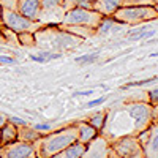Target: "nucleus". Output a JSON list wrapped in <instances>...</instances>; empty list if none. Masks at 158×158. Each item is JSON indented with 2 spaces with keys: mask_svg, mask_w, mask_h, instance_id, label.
<instances>
[{
  "mask_svg": "<svg viewBox=\"0 0 158 158\" xmlns=\"http://www.w3.org/2000/svg\"><path fill=\"white\" fill-rule=\"evenodd\" d=\"M77 142V127L76 123L65 127L62 130L52 131V133L43 135L40 139L33 142V147L38 158H51L52 155L59 153L60 150L67 149L71 144Z\"/></svg>",
  "mask_w": 158,
  "mask_h": 158,
  "instance_id": "nucleus-1",
  "label": "nucleus"
},
{
  "mask_svg": "<svg viewBox=\"0 0 158 158\" xmlns=\"http://www.w3.org/2000/svg\"><path fill=\"white\" fill-rule=\"evenodd\" d=\"M111 18L120 24L138 25L142 22L158 19V11L155 10V6H138V5L127 6V5H122Z\"/></svg>",
  "mask_w": 158,
  "mask_h": 158,
  "instance_id": "nucleus-2",
  "label": "nucleus"
},
{
  "mask_svg": "<svg viewBox=\"0 0 158 158\" xmlns=\"http://www.w3.org/2000/svg\"><path fill=\"white\" fill-rule=\"evenodd\" d=\"M125 112L133 122V133H131L133 136L147 130L153 122V106L150 103H146V101L130 103L125 106Z\"/></svg>",
  "mask_w": 158,
  "mask_h": 158,
  "instance_id": "nucleus-3",
  "label": "nucleus"
},
{
  "mask_svg": "<svg viewBox=\"0 0 158 158\" xmlns=\"http://www.w3.org/2000/svg\"><path fill=\"white\" fill-rule=\"evenodd\" d=\"M103 15H100L95 10L89 8H71L65 13V16L59 25H85V27L98 29L100 22L103 21Z\"/></svg>",
  "mask_w": 158,
  "mask_h": 158,
  "instance_id": "nucleus-4",
  "label": "nucleus"
},
{
  "mask_svg": "<svg viewBox=\"0 0 158 158\" xmlns=\"http://www.w3.org/2000/svg\"><path fill=\"white\" fill-rule=\"evenodd\" d=\"M2 24L5 27H8L10 30L16 32V33H22V32H32L35 33L36 30H40L43 27L41 22L38 21H32L29 18L22 16L19 11L15 10H3L2 8Z\"/></svg>",
  "mask_w": 158,
  "mask_h": 158,
  "instance_id": "nucleus-5",
  "label": "nucleus"
},
{
  "mask_svg": "<svg viewBox=\"0 0 158 158\" xmlns=\"http://www.w3.org/2000/svg\"><path fill=\"white\" fill-rule=\"evenodd\" d=\"M111 147L117 153L118 158H146L138 138L133 136V135H127V136H120L117 139H112Z\"/></svg>",
  "mask_w": 158,
  "mask_h": 158,
  "instance_id": "nucleus-6",
  "label": "nucleus"
},
{
  "mask_svg": "<svg viewBox=\"0 0 158 158\" xmlns=\"http://www.w3.org/2000/svg\"><path fill=\"white\" fill-rule=\"evenodd\" d=\"M67 11L65 0H41L40 22L43 25H59Z\"/></svg>",
  "mask_w": 158,
  "mask_h": 158,
  "instance_id": "nucleus-7",
  "label": "nucleus"
},
{
  "mask_svg": "<svg viewBox=\"0 0 158 158\" xmlns=\"http://www.w3.org/2000/svg\"><path fill=\"white\" fill-rule=\"evenodd\" d=\"M146 158H158V122H152V125L136 135Z\"/></svg>",
  "mask_w": 158,
  "mask_h": 158,
  "instance_id": "nucleus-8",
  "label": "nucleus"
},
{
  "mask_svg": "<svg viewBox=\"0 0 158 158\" xmlns=\"http://www.w3.org/2000/svg\"><path fill=\"white\" fill-rule=\"evenodd\" d=\"M111 150V141L106 136L98 135L85 146V150L81 158H109Z\"/></svg>",
  "mask_w": 158,
  "mask_h": 158,
  "instance_id": "nucleus-9",
  "label": "nucleus"
},
{
  "mask_svg": "<svg viewBox=\"0 0 158 158\" xmlns=\"http://www.w3.org/2000/svg\"><path fill=\"white\" fill-rule=\"evenodd\" d=\"M2 153L6 158H38L33 144L30 142H22V141H15L6 146H2Z\"/></svg>",
  "mask_w": 158,
  "mask_h": 158,
  "instance_id": "nucleus-10",
  "label": "nucleus"
},
{
  "mask_svg": "<svg viewBox=\"0 0 158 158\" xmlns=\"http://www.w3.org/2000/svg\"><path fill=\"white\" fill-rule=\"evenodd\" d=\"M18 11L22 16L40 22L41 13V0H18Z\"/></svg>",
  "mask_w": 158,
  "mask_h": 158,
  "instance_id": "nucleus-11",
  "label": "nucleus"
},
{
  "mask_svg": "<svg viewBox=\"0 0 158 158\" xmlns=\"http://www.w3.org/2000/svg\"><path fill=\"white\" fill-rule=\"evenodd\" d=\"M123 5V0H94V10L104 18H111Z\"/></svg>",
  "mask_w": 158,
  "mask_h": 158,
  "instance_id": "nucleus-12",
  "label": "nucleus"
},
{
  "mask_svg": "<svg viewBox=\"0 0 158 158\" xmlns=\"http://www.w3.org/2000/svg\"><path fill=\"white\" fill-rule=\"evenodd\" d=\"M76 127H77V142L84 144V146H87V144L94 139L95 136L100 135V131L95 130L87 120L85 122H77Z\"/></svg>",
  "mask_w": 158,
  "mask_h": 158,
  "instance_id": "nucleus-13",
  "label": "nucleus"
},
{
  "mask_svg": "<svg viewBox=\"0 0 158 158\" xmlns=\"http://www.w3.org/2000/svg\"><path fill=\"white\" fill-rule=\"evenodd\" d=\"M15 141H18V127L8 120L0 128V147L6 146V144H11Z\"/></svg>",
  "mask_w": 158,
  "mask_h": 158,
  "instance_id": "nucleus-14",
  "label": "nucleus"
},
{
  "mask_svg": "<svg viewBox=\"0 0 158 158\" xmlns=\"http://www.w3.org/2000/svg\"><path fill=\"white\" fill-rule=\"evenodd\" d=\"M84 150H85V146H84V144L74 142V144H71V146H68L67 149L60 150L59 153L52 155L51 158H81L82 153H84Z\"/></svg>",
  "mask_w": 158,
  "mask_h": 158,
  "instance_id": "nucleus-15",
  "label": "nucleus"
},
{
  "mask_svg": "<svg viewBox=\"0 0 158 158\" xmlns=\"http://www.w3.org/2000/svg\"><path fill=\"white\" fill-rule=\"evenodd\" d=\"M41 136H43V133H40L38 130H35V128H32V127H29V125L18 127V141L33 144L36 139H40Z\"/></svg>",
  "mask_w": 158,
  "mask_h": 158,
  "instance_id": "nucleus-16",
  "label": "nucleus"
},
{
  "mask_svg": "<svg viewBox=\"0 0 158 158\" xmlns=\"http://www.w3.org/2000/svg\"><path fill=\"white\" fill-rule=\"evenodd\" d=\"M106 118H108V112H104V111H101V112H97V114H94L90 118H89V123L94 127L95 130H98V131H101V128L104 127V123H106Z\"/></svg>",
  "mask_w": 158,
  "mask_h": 158,
  "instance_id": "nucleus-17",
  "label": "nucleus"
},
{
  "mask_svg": "<svg viewBox=\"0 0 158 158\" xmlns=\"http://www.w3.org/2000/svg\"><path fill=\"white\" fill-rule=\"evenodd\" d=\"M18 40H19V44H21V46L32 48V46L36 44L35 33H32V32H22V33H18Z\"/></svg>",
  "mask_w": 158,
  "mask_h": 158,
  "instance_id": "nucleus-18",
  "label": "nucleus"
},
{
  "mask_svg": "<svg viewBox=\"0 0 158 158\" xmlns=\"http://www.w3.org/2000/svg\"><path fill=\"white\" fill-rule=\"evenodd\" d=\"M123 5L127 6H153L155 5V0H123Z\"/></svg>",
  "mask_w": 158,
  "mask_h": 158,
  "instance_id": "nucleus-19",
  "label": "nucleus"
},
{
  "mask_svg": "<svg viewBox=\"0 0 158 158\" xmlns=\"http://www.w3.org/2000/svg\"><path fill=\"white\" fill-rule=\"evenodd\" d=\"M0 6H2L3 10L18 11V0H0Z\"/></svg>",
  "mask_w": 158,
  "mask_h": 158,
  "instance_id": "nucleus-20",
  "label": "nucleus"
},
{
  "mask_svg": "<svg viewBox=\"0 0 158 158\" xmlns=\"http://www.w3.org/2000/svg\"><path fill=\"white\" fill-rule=\"evenodd\" d=\"M97 59H98V54H89V56L77 57L76 62H79V63H89V62H95Z\"/></svg>",
  "mask_w": 158,
  "mask_h": 158,
  "instance_id": "nucleus-21",
  "label": "nucleus"
},
{
  "mask_svg": "<svg viewBox=\"0 0 158 158\" xmlns=\"http://www.w3.org/2000/svg\"><path fill=\"white\" fill-rule=\"evenodd\" d=\"M153 35V32L150 30V32H141V33H133V35H128V36H131L133 40H141V38H150Z\"/></svg>",
  "mask_w": 158,
  "mask_h": 158,
  "instance_id": "nucleus-22",
  "label": "nucleus"
},
{
  "mask_svg": "<svg viewBox=\"0 0 158 158\" xmlns=\"http://www.w3.org/2000/svg\"><path fill=\"white\" fill-rule=\"evenodd\" d=\"M149 98H150V104H156L158 103V87L149 90Z\"/></svg>",
  "mask_w": 158,
  "mask_h": 158,
  "instance_id": "nucleus-23",
  "label": "nucleus"
},
{
  "mask_svg": "<svg viewBox=\"0 0 158 158\" xmlns=\"http://www.w3.org/2000/svg\"><path fill=\"white\" fill-rule=\"evenodd\" d=\"M15 59L8 57V56H0V63H6V65H15Z\"/></svg>",
  "mask_w": 158,
  "mask_h": 158,
  "instance_id": "nucleus-24",
  "label": "nucleus"
},
{
  "mask_svg": "<svg viewBox=\"0 0 158 158\" xmlns=\"http://www.w3.org/2000/svg\"><path fill=\"white\" fill-rule=\"evenodd\" d=\"M101 101H104V98H98V100H94V101H90L87 106H95V104H100Z\"/></svg>",
  "mask_w": 158,
  "mask_h": 158,
  "instance_id": "nucleus-25",
  "label": "nucleus"
},
{
  "mask_svg": "<svg viewBox=\"0 0 158 158\" xmlns=\"http://www.w3.org/2000/svg\"><path fill=\"white\" fill-rule=\"evenodd\" d=\"M8 122V117H5V115H0V128H2L5 123Z\"/></svg>",
  "mask_w": 158,
  "mask_h": 158,
  "instance_id": "nucleus-26",
  "label": "nucleus"
},
{
  "mask_svg": "<svg viewBox=\"0 0 158 158\" xmlns=\"http://www.w3.org/2000/svg\"><path fill=\"white\" fill-rule=\"evenodd\" d=\"M0 41H5V40H3V35H2V30H0Z\"/></svg>",
  "mask_w": 158,
  "mask_h": 158,
  "instance_id": "nucleus-27",
  "label": "nucleus"
},
{
  "mask_svg": "<svg viewBox=\"0 0 158 158\" xmlns=\"http://www.w3.org/2000/svg\"><path fill=\"white\" fill-rule=\"evenodd\" d=\"M0 22H2V6H0Z\"/></svg>",
  "mask_w": 158,
  "mask_h": 158,
  "instance_id": "nucleus-28",
  "label": "nucleus"
},
{
  "mask_svg": "<svg viewBox=\"0 0 158 158\" xmlns=\"http://www.w3.org/2000/svg\"><path fill=\"white\" fill-rule=\"evenodd\" d=\"M0 158H6V156H5V155H3V153H2V155H0Z\"/></svg>",
  "mask_w": 158,
  "mask_h": 158,
  "instance_id": "nucleus-29",
  "label": "nucleus"
},
{
  "mask_svg": "<svg viewBox=\"0 0 158 158\" xmlns=\"http://www.w3.org/2000/svg\"><path fill=\"white\" fill-rule=\"evenodd\" d=\"M153 6H155V10H156V11H158V5H153Z\"/></svg>",
  "mask_w": 158,
  "mask_h": 158,
  "instance_id": "nucleus-30",
  "label": "nucleus"
},
{
  "mask_svg": "<svg viewBox=\"0 0 158 158\" xmlns=\"http://www.w3.org/2000/svg\"><path fill=\"white\" fill-rule=\"evenodd\" d=\"M0 52H3V48L2 46H0Z\"/></svg>",
  "mask_w": 158,
  "mask_h": 158,
  "instance_id": "nucleus-31",
  "label": "nucleus"
},
{
  "mask_svg": "<svg viewBox=\"0 0 158 158\" xmlns=\"http://www.w3.org/2000/svg\"><path fill=\"white\" fill-rule=\"evenodd\" d=\"M155 5H158V0H155Z\"/></svg>",
  "mask_w": 158,
  "mask_h": 158,
  "instance_id": "nucleus-32",
  "label": "nucleus"
},
{
  "mask_svg": "<svg viewBox=\"0 0 158 158\" xmlns=\"http://www.w3.org/2000/svg\"><path fill=\"white\" fill-rule=\"evenodd\" d=\"M0 155H2V149H0Z\"/></svg>",
  "mask_w": 158,
  "mask_h": 158,
  "instance_id": "nucleus-33",
  "label": "nucleus"
}]
</instances>
